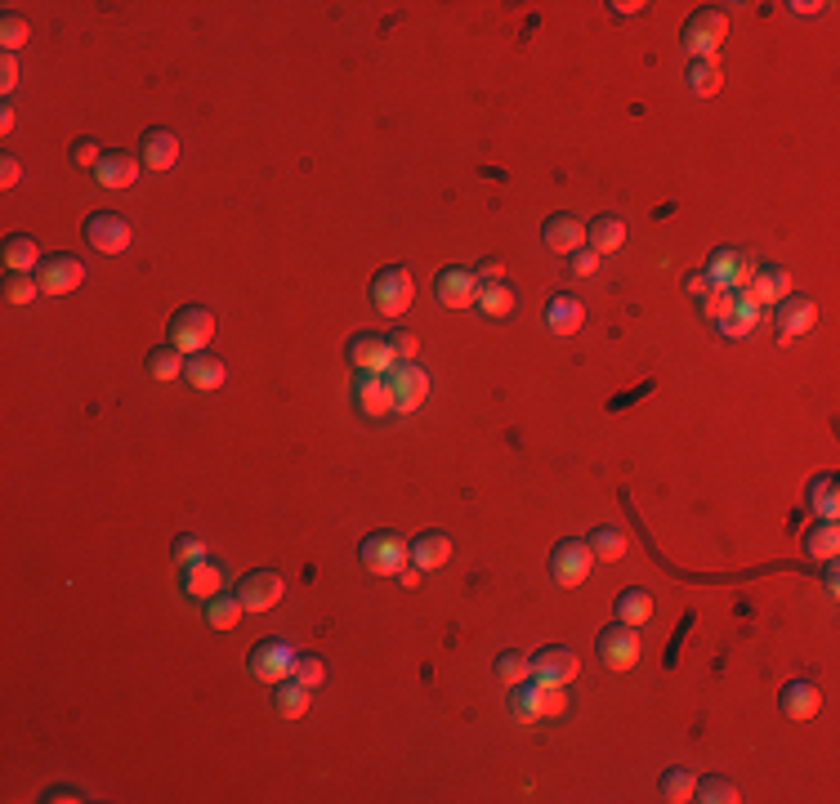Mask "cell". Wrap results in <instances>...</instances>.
I'll use <instances>...</instances> for the list:
<instances>
[{
	"label": "cell",
	"mask_w": 840,
	"mask_h": 804,
	"mask_svg": "<svg viewBox=\"0 0 840 804\" xmlns=\"http://www.w3.org/2000/svg\"><path fill=\"white\" fill-rule=\"evenodd\" d=\"M407 563H412V541H403L398 532L385 528L362 541V568H367L371 577H398Z\"/></svg>",
	"instance_id": "obj_1"
},
{
	"label": "cell",
	"mask_w": 840,
	"mask_h": 804,
	"mask_svg": "<svg viewBox=\"0 0 840 804\" xmlns=\"http://www.w3.org/2000/svg\"><path fill=\"white\" fill-rule=\"evenodd\" d=\"M81 233H85V246H90V251L121 255V251H130L135 228H130V219L121 215V210H94V215L81 224Z\"/></svg>",
	"instance_id": "obj_2"
},
{
	"label": "cell",
	"mask_w": 840,
	"mask_h": 804,
	"mask_svg": "<svg viewBox=\"0 0 840 804\" xmlns=\"http://www.w3.org/2000/svg\"><path fill=\"white\" fill-rule=\"evenodd\" d=\"M166 331H170L166 344H175L184 358H193V353H206L210 335H215V313L202 309V304H188V309H179L175 318H170Z\"/></svg>",
	"instance_id": "obj_3"
},
{
	"label": "cell",
	"mask_w": 840,
	"mask_h": 804,
	"mask_svg": "<svg viewBox=\"0 0 840 804\" xmlns=\"http://www.w3.org/2000/svg\"><path fill=\"white\" fill-rule=\"evenodd\" d=\"M412 295H416V282L407 268H380V273L371 277V304H376V313H385V318H403V313L412 309Z\"/></svg>",
	"instance_id": "obj_4"
},
{
	"label": "cell",
	"mask_w": 840,
	"mask_h": 804,
	"mask_svg": "<svg viewBox=\"0 0 840 804\" xmlns=\"http://www.w3.org/2000/svg\"><path fill=\"white\" fill-rule=\"evenodd\" d=\"M295 644L291 639H278V635H264L260 644L251 648V657H246V666H251V675L260 679V684H278L295 670Z\"/></svg>",
	"instance_id": "obj_5"
},
{
	"label": "cell",
	"mask_w": 840,
	"mask_h": 804,
	"mask_svg": "<svg viewBox=\"0 0 840 804\" xmlns=\"http://www.w3.org/2000/svg\"><path fill=\"white\" fill-rule=\"evenodd\" d=\"M729 36V14L724 9H698V14L684 23V45H689L693 59H715Z\"/></svg>",
	"instance_id": "obj_6"
},
{
	"label": "cell",
	"mask_w": 840,
	"mask_h": 804,
	"mask_svg": "<svg viewBox=\"0 0 840 804\" xmlns=\"http://www.w3.org/2000/svg\"><path fill=\"white\" fill-rule=\"evenodd\" d=\"M595 648H599V662H604L608 670H630L639 662V653H644V644H639V626H626V621L599 630Z\"/></svg>",
	"instance_id": "obj_7"
},
{
	"label": "cell",
	"mask_w": 840,
	"mask_h": 804,
	"mask_svg": "<svg viewBox=\"0 0 840 804\" xmlns=\"http://www.w3.org/2000/svg\"><path fill=\"white\" fill-rule=\"evenodd\" d=\"M345 358H349L353 371H371V376H385V371L398 362V353H394V344H389V335L362 331V335H353V340H349Z\"/></svg>",
	"instance_id": "obj_8"
},
{
	"label": "cell",
	"mask_w": 840,
	"mask_h": 804,
	"mask_svg": "<svg viewBox=\"0 0 840 804\" xmlns=\"http://www.w3.org/2000/svg\"><path fill=\"white\" fill-rule=\"evenodd\" d=\"M385 380H389V389H394V411H416L420 402L429 398V376H425V367L412 358V362H394V367L385 371Z\"/></svg>",
	"instance_id": "obj_9"
},
{
	"label": "cell",
	"mask_w": 840,
	"mask_h": 804,
	"mask_svg": "<svg viewBox=\"0 0 840 804\" xmlns=\"http://www.w3.org/2000/svg\"><path fill=\"white\" fill-rule=\"evenodd\" d=\"M286 595V577L273 568H255L242 577V586H237V599H242L246 612H269L278 608V599Z\"/></svg>",
	"instance_id": "obj_10"
},
{
	"label": "cell",
	"mask_w": 840,
	"mask_h": 804,
	"mask_svg": "<svg viewBox=\"0 0 840 804\" xmlns=\"http://www.w3.org/2000/svg\"><path fill=\"white\" fill-rule=\"evenodd\" d=\"M590 563H595V554H590L586 541H559L555 554H550V577H555L563 590H572L590 577Z\"/></svg>",
	"instance_id": "obj_11"
},
{
	"label": "cell",
	"mask_w": 840,
	"mask_h": 804,
	"mask_svg": "<svg viewBox=\"0 0 840 804\" xmlns=\"http://www.w3.org/2000/svg\"><path fill=\"white\" fill-rule=\"evenodd\" d=\"M36 282H41L45 295H72L76 286L85 282V264L76 255L59 251V255H45L41 268H36Z\"/></svg>",
	"instance_id": "obj_12"
},
{
	"label": "cell",
	"mask_w": 840,
	"mask_h": 804,
	"mask_svg": "<svg viewBox=\"0 0 840 804\" xmlns=\"http://www.w3.org/2000/svg\"><path fill=\"white\" fill-rule=\"evenodd\" d=\"M353 407H358L367 420L394 416V389H389V380L371 376V371H358V376H353Z\"/></svg>",
	"instance_id": "obj_13"
},
{
	"label": "cell",
	"mask_w": 840,
	"mask_h": 804,
	"mask_svg": "<svg viewBox=\"0 0 840 804\" xmlns=\"http://www.w3.org/2000/svg\"><path fill=\"white\" fill-rule=\"evenodd\" d=\"M139 152H126V148H108L99 157V166H94V179H99V188H108V193H121V188H135L139 179Z\"/></svg>",
	"instance_id": "obj_14"
},
{
	"label": "cell",
	"mask_w": 840,
	"mask_h": 804,
	"mask_svg": "<svg viewBox=\"0 0 840 804\" xmlns=\"http://www.w3.org/2000/svg\"><path fill=\"white\" fill-rule=\"evenodd\" d=\"M434 295L443 309H470L474 300H479V277L470 273V268H443V273L434 277Z\"/></svg>",
	"instance_id": "obj_15"
},
{
	"label": "cell",
	"mask_w": 840,
	"mask_h": 804,
	"mask_svg": "<svg viewBox=\"0 0 840 804\" xmlns=\"http://www.w3.org/2000/svg\"><path fill=\"white\" fill-rule=\"evenodd\" d=\"M224 581H228V572H224V563L219 559H193V563H184V595L188 599H197V603H206V599H215L219 590H224Z\"/></svg>",
	"instance_id": "obj_16"
},
{
	"label": "cell",
	"mask_w": 840,
	"mask_h": 804,
	"mask_svg": "<svg viewBox=\"0 0 840 804\" xmlns=\"http://www.w3.org/2000/svg\"><path fill=\"white\" fill-rule=\"evenodd\" d=\"M577 653L572 648H563V644H550V648H541L537 657H532V675L528 679H546V684H572L577 679Z\"/></svg>",
	"instance_id": "obj_17"
},
{
	"label": "cell",
	"mask_w": 840,
	"mask_h": 804,
	"mask_svg": "<svg viewBox=\"0 0 840 804\" xmlns=\"http://www.w3.org/2000/svg\"><path fill=\"white\" fill-rule=\"evenodd\" d=\"M778 706L787 720H814V715L823 711V688H818L814 679H791V684L782 688Z\"/></svg>",
	"instance_id": "obj_18"
},
{
	"label": "cell",
	"mask_w": 840,
	"mask_h": 804,
	"mask_svg": "<svg viewBox=\"0 0 840 804\" xmlns=\"http://www.w3.org/2000/svg\"><path fill=\"white\" fill-rule=\"evenodd\" d=\"M814 322H818L814 295H796V291H791L787 300H778V327H782V335H809V331H814Z\"/></svg>",
	"instance_id": "obj_19"
},
{
	"label": "cell",
	"mask_w": 840,
	"mask_h": 804,
	"mask_svg": "<svg viewBox=\"0 0 840 804\" xmlns=\"http://www.w3.org/2000/svg\"><path fill=\"white\" fill-rule=\"evenodd\" d=\"M546 246L555 255H572V251H581V246H586V224H581L577 215H568V210H563V215H550L546 219Z\"/></svg>",
	"instance_id": "obj_20"
},
{
	"label": "cell",
	"mask_w": 840,
	"mask_h": 804,
	"mask_svg": "<svg viewBox=\"0 0 840 804\" xmlns=\"http://www.w3.org/2000/svg\"><path fill=\"white\" fill-rule=\"evenodd\" d=\"M546 331H555V335H577L581 331V322H586V304L577 300V295H550V304H546Z\"/></svg>",
	"instance_id": "obj_21"
},
{
	"label": "cell",
	"mask_w": 840,
	"mask_h": 804,
	"mask_svg": "<svg viewBox=\"0 0 840 804\" xmlns=\"http://www.w3.org/2000/svg\"><path fill=\"white\" fill-rule=\"evenodd\" d=\"M586 242L595 255H617L626 246V219L622 215H595L586 224Z\"/></svg>",
	"instance_id": "obj_22"
},
{
	"label": "cell",
	"mask_w": 840,
	"mask_h": 804,
	"mask_svg": "<svg viewBox=\"0 0 840 804\" xmlns=\"http://www.w3.org/2000/svg\"><path fill=\"white\" fill-rule=\"evenodd\" d=\"M139 161L143 170H170L179 161V139L170 130H148L139 139Z\"/></svg>",
	"instance_id": "obj_23"
},
{
	"label": "cell",
	"mask_w": 840,
	"mask_h": 804,
	"mask_svg": "<svg viewBox=\"0 0 840 804\" xmlns=\"http://www.w3.org/2000/svg\"><path fill=\"white\" fill-rule=\"evenodd\" d=\"M747 291L756 295L760 304H778V300H787V295H791V273H787V268H778V264H756Z\"/></svg>",
	"instance_id": "obj_24"
},
{
	"label": "cell",
	"mask_w": 840,
	"mask_h": 804,
	"mask_svg": "<svg viewBox=\"0 0 840 804\" xmlns=\"http://www.w3.org/2000/svg\"><path fill=\"white\" fill-rule=\"evenodd\" d=\"M309 702H313V688L300 684L295 675H286V679L273 684V711H278L282 720H300V715L309 711Z\"/></svg>",
	"instance_id": "obj_25"
},
{
	"label": "cell",
	"mask_w": 840,
	"mask_h": 804,
	"mask_svg": "<svg viewBox=\"0 0 840 804\" xmlns=\"http://www.w3.org/2000/svg\"><path fill=\"white\" fill-rule=\"evenodd\" d=\"M706 277H711L715 286H729V291H747V264H742V255L729 251V246H720V251L706 260Z\"/></svg>",
	"instance_id": "obj_26"
},
{
	"label": "cell",
	"mask_w": 840,
	"mask_h": 804,
	"mask_svg": "<svg viewBox=\"0 0 840 804\" xmlns=\"http://www.w3.org/2000/svg\"><path fill=\"white\" fill-rule=\"evenodd\" d=\"M452 559V536L447 532H420L412 541V563L420 572H434Z\"/></svg>",
	"instance_id": "obj_27"
},
{
	"label": "cell",
	"mask_w": 840,
	"mask_h": 804,
	"mask_svg": "<svg viewBox=\"0 0 840 804\" xmlns=\"http://www.w3.org/2000/svg\"><path fill=\"white\" fill-rule=\"evenodd\" d=\"M0 260H5L9 273H32V268H41V246H36V237H27V233H14V237H5V251H0Z\"/></svg>",
	"instance_id": "obj_28"
},
{
	"label": "cell",
	"mask_w": 840,
	"mask_h": 804,
	"mask_svg": "<svg viewBox=\"0 0 840 804\" xmlns=\"http://www.w3.org/2000/svg\"><path fill=\"white\" fill-rule=\"evenodd\" d=\"M184 380H188L193 389H202V394H206V389H219V385H224V380H228V367L215 358V353H193V358H188V367H184Z\"/></svg>",
	"instance_id": "obj_29"
},
{
	"label": "cell",
	"mask_w": 840,
	"mask_h": 804,
	"mask_svg": "<svg viewBox=\"0 0 840 804\" xmlns=\"http://www.w3.org/2000/svg\"><path fill=\"white\" fill-rule=\"evenodd\" d=\"M586 545H590V554H595L599 563H617V559H622V554L630 550L626 532H622V528H613V523H599V528L586 536Z\"/></svg>",
	"instance_id": "obj_30"
},
{
	"label": "cell",
	"mask_w": 840,
	"mask_h": 804,
	"mask_svg": "<svg viewBox=\"0 0 840 804\" xmlns=\"http://www.w3.org/2000/svg\"><path fill=\"white\" fill-rule=\"evenodd\" d=\"M653 595H648V590H639V586H630V590H622V595H617V621H626V626H648V621H653Z\"/></svg>",
	"instance_id": "obj_31"
},
{
	"label": "cell",
	"mask_w": 840,
	"mask_h": 804,
	"mask_svg": "<svg viewBox=\"0 0 840 804\" xmlns=\"http://www.w3.org/2000/svg\"><path fill=\"white\" fill-rule=\"evenodd\" d=\"M805 501H809V510H814L818 519H836V510H840V483H836V474H818L814 483H809Z\"/></svg>",
	"instance_id": "obj_32"
},
{
	"label": "cell",
	"mask_w": 840,
	"mask_h": 804,
	"mask_svg": "<svg viewBox=\"0 0 840 804\" xmlns=\"http://www.w3.org/2000/svg\"><path fill=\"white\" fill-rule=\"evenodd\" d=\"M143 367H148L152 380H179V376H184V367H188V358L175 349V344H161V349L148 353V362H143Z\"/></svg>",
	"instance_id": "obj_33"
},
{
	"label": "cell",
	"mask_w": 840,
	"mask_h": 804,
	"mask_svg": "<svg viewBox=\"0 0 840 804\" xmlns=\"http://www.w3.org/2000/svg\"><path fill=\"white\" fill-rule=\"evenodd\" d=\"M836 550H840L836 519H823V523H814V528L805 532V554H809V559H836Z\"/></svg>",
	"instance_id": "obj_34"
},
{
	"label": "cell",
	"mask_w": 840,
	"mask_h": 804,
	"mask_svg": "<svg viewBox=\"0 0 840 804\" xmlns=\"http://www.w3.org/2000/svg\"><path fill=\"white\" fill-rule=\"evenodd\" d=\"M510 715L519 724H537L541 706H537V679H523V684H510Z\"/></svg>",
	"instance_id": "obj_35"
},
{
	"label": "cell",
	"mask_w": 840,
	"mask_h": 804,
	"mask_svg": "<svg viewBox=\"0 0 840 804\" xmlns=\"http://www.w3.org/2000/svg\"><path fill=\"white\" fill-rule=\"evenodd\" d=\"M693 800L702 804H738V787H733V778H724V773H706L698 778V787H693Z\"/></svg>",
	"instance_id": "obj_36"
},
{
	"label": "cell",
	"mask_w": 840,
	"mask_h": 804,
	"mask_svg": "<svg viewBox=\"0 0 840 804\" xmlns=\"http://www.w3.org/2000/svg\"><path fill=\"white\" fill-rule=\"evenodd\" d=\"M720 85H724L720 63H715V59H693V67H689V90L698 94V99H711V94H720Z\"/></svg>",
	"instance_id": "obj_37"
},
{
	"label": "cell",
	"mask_w": 840,
	"mask_h": 804,
	"mask_svg": "<svg viewBox=\"0 0 840 804\" xmlns=\"http://www.w3.org/2000/svg\"><path fill=\"white\" fill-rule=\"evenodd\" d=\"M242 612H246L242 599H237V595H224V590H219L215 599H206V621H210L215 630H233L237 621H242Z\"/></svg>",
	"instance_id": "obj_38"
},
{
	"label": "cell",
	"mask_w": 840,
	"mask_h": 804,
	"mask_svg": "<svg viewBox=\"0 0 840 804\" xmlns=\"http://www.w3.org/2000/svg\"><path fill=\"white\" fill-rule=\"evenodd\" d=\"M479 304L488 318H510L514 313V291H510V282H488V286H479Z\"/></svg>",
	"instance_id": "obj_39"
},
{
	"label": "cell",
	"mask_w": 840,
	"mask_h": 804,
	"mask_svg": "<svg viewBox=\"0 0 840 804\" xmlns=\"http://www.w3.org/2000/svg\"><path fill=\"white\" fill-rule=\"evenodd\" d=\"M528 675H532L528 653H519V648H505V653L496 657V679H501V684H523Z\"/></svg>",
	"instance_id": "obj_40"
},
{
	"label": "cell",
	"mask_w": 840,
	"mask_h": 804,
	"mask_svg": "<svg viewBox=\"0 0 840 804\" xmlns=\"http://www.w3.org/2000/svg\"><path fill=\"white\" fill-rule=\"evenodd\" d=\"M537 706H541V720L568 715V684H546V679H537Z\"/></svg>",
	"instance_id": "obj_41"
},
{
	"label": "cell",
	"mask_w": 840,
	"mask_h": 804,
	"mask_svg": "<svg viewBox=\"0 0 840 804\" xmlns=\"http://www.w3.org/2000/svg\"><path fill=\"white\" fill-rule=\"evenodd\" d=\"M693 787H698V778H693L689 769H666V773H662V796L671 800V804L693 800Z\"/></svg>",
	"instance_id": "obj_42"
},
{
	"label": "cell",
	"mask_w": 840,
	"mask_h": 804,
	"mask_svg": "<svg viewBox=\"0 0 840 804\" xmlns=\"http://www.w3.org/2000/svg\"><path fill=\"white\" fill-rule=\"evenodd\" d=\"M27 36H32V27H27L23 14H5V18H0V45H5V54H18V50H23Z\"/></svg>",
	"instance_id": "obj_43"
},
{
	"label": "cell",
	"mask_w": 840,
	"mask_h": 804,
	"mask_svg": "<svg viewBox=\"0 0 840 804\" xmlns=\"http://www.w3.org/2000/svg\"><path fill=\"white\" fill-rule=\"evenodd\" d=\"M41 295V282L32 273H5V300L9 304H32Z\"/></svg>",
	"instance_id": "obj_44"
},
{
	"label": "cell",
	"mask_w": 840,
	"mask_h": 804,
	"mask_svg": "<svg viewBox=\"0 0 840 804\" xmlns=\"http://www.w3.org/2000/svg\"><path fill=\"white\" fill-rule=\"evenodd\" d=\"M300 684H309V688H322L327 684V662H322L318 653H300L295 657V670H291Z\"/></svg>",
	"instance_id": "obj_45"
},
{
	"label": "cell",
	"mask_w": 840,
	"mask_h": 804,
	"mask_svg": "<svg viewBox=\"0 0 840 804\" xmlns=\"http://www.w3.org/2000/svg\"><path fill=\"white\" fill-rule=\"evenodd\" d=\"M733 295H738V291H729V286H711V300L702 304V313H706V318H715V322L729 318V313H733Z\"/></svg>",
	"instance_id": "obj_46"
},
{
	"label": "cell",
	"mask_w": 840,
	"mask_h": 804,
	"mask_svg": "<svg viewBox=\"0 0 840 804\" xmlns=\"http://www.w3.org/2000/svg\"><path fill=\"white\" fill-rule=\"evenodd\" d=\"M175 559H179V568H184V563H193V559H206V541L202 536H179L175 541Z\"/></svg>",
	"instance_id": "obj_47"
},
{
	"label": "cell",
	"mask_w": 840,
	"mask_h": 804,
	"mask_svg": "<svg viewBox=\"0 0 840 804\" xmlns=\"http://www.w3.org/2000/svg\"><path fill=\"white\" fill-rule=\"evenodd\" d=\"M99 157H103V152H99V143H94V139H76L72 143V161H76V166L94 170V166H99Z\"/></svg>",
	"instance_id": "obj_48"
},
{
	"label": "cell",
	"mask_w": 840,
	"mask_h": 804,
	"mask_svg": "<svg viewBox=\"0 0 840 804\" xmlns=\"http://www.w3.org/2000/svg\"><path fill=\"white\" fill-rule=\"evenodd\" d=\"M756 322H760V318H747V313H729V318H720V327H724V335L742 340V335L756 331Z\"/></svg>",
	"instance_id": "obj_49"
},
{
	"label": "cell",
	"mask_w": 840,
	"mask_h": 804,
	"mask_svg": "<svg viewBox=\"0 0 840 804\" xmlns=\"http://www.w3.org/2000/svg\"><path fill=\"white\" fill-rule=\"evenodd\" d=\"M568 260H572V273H577V277H595L599 273V255L586 251V246H581V251H572Z\"/></svg>",
	"instance_id": "obj_50"
},
{
	"label": "cell",
	"mask_w": 840,
	"mask_h": 804,
	"mask_svg": "<svg viewBox=\"0 0 840 804\" xmlns=\"http://www.w3.org/2000/svg\"><path fill=\"white\" fill-rule=\"evenodd\" d=\"M680 286H684V295H698V300H702V295H711V286H715V282L706 277V268H693V273H684V282H680Z\"/></svg>",
	"instance_id": "obj_51"
},
{
	"label": "cell",
	"mask_w": 840,
	"mask_h": 804,
	"mask_svg": "<svg viewBox=\"0 0 840 804\" xmlns=\"http://www.w3.org/2000/svg\"><path fill=\"white\" fill-rule=\"evenodd\" d=\"M389 344H394L398 362H412L416 358V335L412 331H394V335H389Z\"/></svg>",
	"instance_id": "obj_52"
},
{
	"label": "cell",
	"mask_w": 840,
	"mask_h": 804,
	"mask_svg": "<svg viewBox=\"0 0 840 804\" xmlns=\"http://www.w3.org/2000/svg\"><path fill=\"white\" fill-rule=\"evenodd\" d=\"M18 85V54H5V59H0V90H14Z\"/></svg>",
	"instance_id": "obj_53"
},
{
	"label": "cell",
	"mask_w": 840,
	"mask_h": 804,
	"mask_svg": "<svg viewBox=\"0 0 840 804\" xmlns=\"http://www.w3.org/2000/svg\"><path fill=\"white\" fill-rule=\"evenodd\" d=\"M474 277H479V286H488V282H505V264H501V260H483V264H479V273H474Z\"/></svg>",
	"instance_id": "obj_54"
},
{
	"label": "cell",
	"mask_w": 840,
	"mask_h": 804,
	"mask_svg": "<svg viewBox=\"0 0 840 804\" xmlns=\"http://www.w3.org/2000/svg\"><path fill=\"white\" fill-rule=\"evenodd\" d=\"M18 179H23V166H18V157H5V161H0V184L18 188Z\"/></svg>",
	"instance_id": "obj_55"
},
{
	"label": "cell",
	"mask_w": 840,
	"mask_h": 804,
	"mask_svg": "<svg viewBox=\"0 0 840 804\" xmlns=\"http://www.w3.org/2000/svg\"><path fill=\"white\" fill-rule=\"evenodd\" d=\"M45 800H85V796L76 787H50V791H45Z\"/></svg>",
	"instance_id": "obj_56"
},
{
	"label": "cell",
	"mask_w": 840,
	"mask_h": 804,
	"mask_svg": "<svg viewBox=\"0 0 840 804\" xmlns=\"http://www.w3.org/2000/svg\"><path fill=\"white\" fill-rule=\"evenodd\" d=\"M608 9H613L617 18H630V14H644L648 5H639V0H635V5H622V0H613V5H608Z\"/></svg>",
	"instance_id": "obj_57"
},
{
	"label": "cell",
	"mask_w": 840,
	"mask_h": 804,
	"mask_svg": "<svg viewBox=\"0 0 840 804\" xmlns=\"http://www.w3.org/2000/svg\"><path fill=\"white\" fill-rule=\"evenodd\" d=\"M398 581H403L407 590H416L420 586V568H403V572H398Z\"/></svg>",
	"instance_id": "obj_58"
},
{
	"label": "cell",
	"mask_w": 840,
	"mask_h": 804,
	"mask_svg": "<svg viewBox=\"0 0 840 804\" xmlns=\"http://www.w3.org/2000/svg\"><path fill=\"white\" fill-rule=\"evenodd\" d=\"M787 9H791V14H805L809 18V14H823L827 5H805V0H796V5H787Z\"/></svg>",
	"instance_id": "obj_59"
},
{
	"label": "cell",
	"mask_w": 840,
	"mask_h": 804,
	"mask_svg": "<svg viewBox=\"0 0 840 804\" xmlns=\"http://www.w3.org/2000/svg\"><path fill=\"white\" fill-rule=\"evenodd\" d=\"M14 121H18V112H14V108H9V103H5V108H0V130H5V134H9V130H14Z\"/></svg>",
	"instance_id": "obj_60"
},
{
	"label": "cell",
	"mask_w": 840,
	"mask_h": 804,
	"mask_svg": "<svg viewBox=\"0 0 840 804\" xmlns=\"http://www.w3.org/2000/svg\"><path fill=\"white\" fill-rule=\"evenodd\" d=\"M836 590H840V586H836V559H827V595L836 599Z\"/></svg>",
	"instance_id": "obj_61"
}]
</instances>
